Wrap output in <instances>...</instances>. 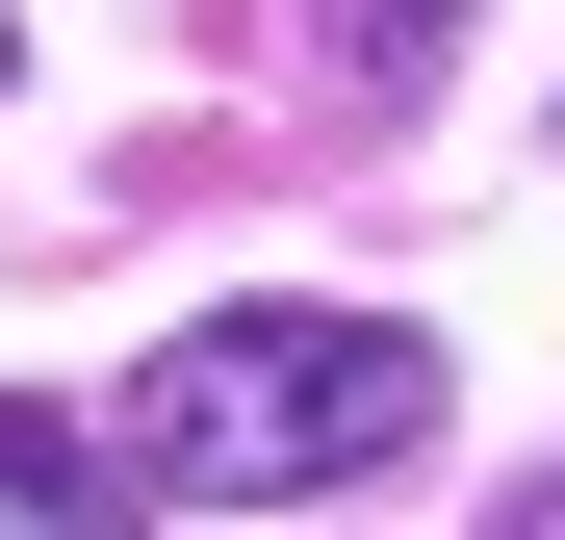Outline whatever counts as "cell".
<instances>
[{"label":"cell","mask_w":565,"mask_h":540,"mask_svg":"<svg viewBox=\"0 0 565 540\" xmlns=\"http://www.w3.org/2000/svg\"><path fill=\"white\" fill-rule=\"evenodd\" d=\"M412 437H437V335H386V309H180L129 360L154 515H309V489H386Z\"/></svg>","instance_id":"cell-1"},{"label":"cell","mask_w":565,"mask_h":540,"mask_svg":"<svg viewBox=\"0 0 565 540\" xmlns=\"http://www.w3.org/2000/svg\"><path fill=\"white\" fill-rule=\"evenodd\" d=\"M77 515H154L129 412H0V540H77Z\"/></svg>","instance_id":"cell-2"},{"label":"cell","mask_w":565,"mask_h":540,"mask_svg":"<svg viewBox=\"0 0 565 540\" xmlns=\"http://www.w3.org/2000/svg\"><path fill=\"white\" fill-rule=\"evenodd\" d=\"M309 27H334V77H360V104H412V77H437V27H462V0H309Z\"/></svg>","instance_id":"cell-3"},{"label":"cell","mask_w":565,"mask_h":540,"mask_svg":"<svg viewBox=\"0 0 565 540\" xmlns=\"http://www.w3.org/2000/svg\"><path fill=\"white\" fill-rule=\"evenodd\" d=\"M514 540H565V464H540V489H514Z\"/></svg>","instance_id":"cell-4"}]
</instances>
